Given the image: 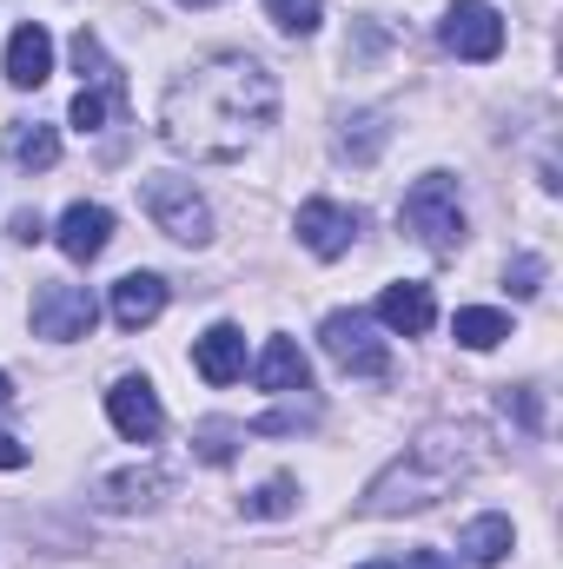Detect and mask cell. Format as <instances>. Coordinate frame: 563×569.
<instances>
[{"instance_id": "1", "label": "cell", "mask_w": 563, "mask_h": 569, "mask_svg": "<svg viewBox=\"0 0 563 569\" xmlns=\"http://www.w3.org/2000/svg\"><path fill=\"white\" fill-rule=\"evenodd\" d=\"M273 120H279V80L253 53H206L159 100V140L213 166L239 159Z\"/></svg>"}, {"instance_id": "2", "label": "cell", "mask_w": 563, "mask_h": 569, "mask_svg": "<svg viewBox=\"0 0 563 569\" xmlns=\"http://www.w3.org/2000/svg\"><path fill=\"white\" fill-rule=\"evenodd\" d=\"M471 470H477V430H451V425L424 430L385 477H372V490H365V517L431 510V503L451 497V483H464Z\"/></svg>"}, {"instance_id": "3", "label": "cell", "mask_w": 563, "mask_h": 569, "mask_svg": "<svg viewBox=\"0 0 563 569\" xmlns=\"http://www.w3.org/2000/svg\"><path fill=\"white\" fill-rule=\"evenodd\" d=\"M398 219H405V232L418 239L424 252L451 259V252L464 246V199H457V179H451V172H424L418 186L405 192Z\"/></svg>"}, {"instance_id": "4", "label": "cell", "mask_w": 563, "mask_h": 569, "mask_svg": "<svg viewBox=\"0 0 563 569\" xmlns=\"http://www.w3.org/2000/svg\"><path fill=\"white\" fill-rule=\"evenodd\" d=\"M318 345H325V358H332L338 371H352V378H385V371H392V351H385V338H378V325H372L365 311H332V318L318 325Z\"/></svg>"}, {"instance_id": "5", "label": "cell", "mask_w": 563, "mask_h": 569, "mask_svg": "<svg viewBox=\"0 0 563 569\" xmlns=\"http://www.w3.org/2000/svg\"><path fill=\"white\" fill-rule=\"evenodd\" d=\"M146 212H152V226L166 232V239H179V246H206L213 239V212H206V199L192 192V179H172V172H159V179H146Z\"/></svg>"}, {"instance_id": "6", "label": "cell", "mask_w": 563, "mask_h": 569, "mask_svg": "<svg viewBox=\"0 0 563 569\" xmlns=\"http://www.w3.org/2000/svg\"><path fill=\"white\" fill-rule=\"evenodd\" d=\"M93 325H100V298L87 291V284H40L33 291V331L40 338H93Z\"/></svg>"}, {"instance_id": "7", "label": "cell", "mask_w": 563, "mask_h": 569, "mask_svg": "<svg viewBox=\"0 0 563 569\" xmlns=\"http://www.w3.org/2000/svg\"><path fill=\"white\" fill-rule=\"evenodd\" d=\"M444 47L457 60H497L504 53V13L491 0H451L444 13Z\"/></svg>"}, {"instance_id": "8", "label": "cell", "mask_w": 563, "mask_h": 569, "mask_svg": "<svg viewBox=\"0 0 563 569\" xmlns=\"http://www.w3.org/2000/svg\"><path fill=\"white\" fill-rule=\"evenodd\" d=\"M358 239V212H345L338 199H305L298 206V246L312 259H345Z\"/></svg>"}, {"instance_id": "9", "label": "cell", "mask_w": 563, "mask_h": 569, "mask_svg": "<svg viewBox=\"0 0 563 569\" xmlns=\"http://www.w3.org/2000/svg\"><path fill=\"white\" fill-rule=\"evenodd\" d=\"M107 418H113V430H120L127 443H152V437L166 430V411H159V391H152L146 378H120V385L107 391Z\"/></svg>"}, {"instance_id": "10", "label": "cell", "mask_w": 563, "mask_h": 569, "mask_svg": "<svg viewBox=\"0 0 563 569\" xmlns=\"http://www.w3.org/2000/svg\"><path fill=\"white\" fill-rule=\"evenodd\" d=\"M431 318H437L431 284H418V279L385 284V298H378V325H385V331H398V338H424V331H431Z\"/></svg>"}, {"instance_id": "11", "label": "cell", "mask_w": 563, "mask_h": 569, "mask_svg": "<svg viewBox=\"0 0 563 569\" xmlns=\"http://www.w3.org/2000/svg\"><path fill=\"white\" fill-rule=\"evenodd\" d=\"M53 239H60V252H67L73 266H87V259H100V252H107V239H113V212L80 199V206H67V212H60V232H53Z\"/></svg>"}, {"instance_id": "12", "label": "cell", "mask_w": 563, "mask_h": 569, "mask_svg": "<svg viewBox=\"0 0 563 569\" xmlns=\"http://www.w3.org/2000/svg\"><path fill=\"white\" fill-rule=\"evenodd\" d=\"M192 371H199L206 385L246 378V331H239V325H213L206 338H192Z\"/></svg>"}, {"instance_id": "13", "label": "cell", "mask_w": 563, "mask_h": 569, "mask_svg": "<svg viewBox=\"0 0 563 569\" xmlns=\"http://www.w3.org/2000/svg\"><path fill=\"white\" fill-rule=\"evenodd\" d=\"M159 311H166V279L159 272H127L113 284V325L120 331H146Z\"/></svg>"}, {"instance_id": "14", "label": "cell", "mask_w": 563, "mask_h": 569, "mask_svg": "<svg viewBox=\"0 0 563 569\" xmlns=\"http://www.w3.org/2000/svg\"><path fill=\"white\" fill-rule=\"evenodd\" d=\"M253 378H259V391H273V398H292V391H312V365H305V351H298L292 338H273V345L259 351Z\"/></svg>"}, {"instance_id": "15", "label": "cell", "mask_w": 563, "mask_h": 569, "mask_svg": "<svg viewBox=\"0 0 563 569\" xmlns=\"http://www.w3.org/2000/svg\"><path fill=\"white\" fill-rule=\"evenodd\" d=\"M47 73H53V40H47V27H40V20L13 27V40H7V80H13V87H40Z\"/></svg>"}, {"instance_id": "16", "label": "cell", "mask_w": 563, "mask_h": 569, "mask_svg": "<svg viewBox=\"0 0 563 569\" xmlns=\"http://www.w3.org/2000/svg\"><path fill=\"white\" fill-rule=\"evenodd\" d=\"M100 510H152L166 497V470H120V477H100Z\"/></svg>"}, {"instance_id": "17", "label": "cell", "mask_w": 563, "mask_h": 569, "mask_svg": "<svg viewBox=\"0 0 563 569\" xmlns=\"http://www.w3.org/2000/svg\"><path fill=\"white\" fill-rule=\"evenodd\" d=\"M7 159H13L20 172H47V166L60 159V133L40 127V120H13V127H7Z\"/></svg>"}, {"instance_id": "18", "label": "cell", "mask_w": 563, "mask_h": 569, "mask_svg": "<svg viewBox=\"0 0 563 569\" xmlns=\"http://www.w3.org/2000/svg\"><path fill=\"white\" fill-rule=\"evenodd\" d=\"M511 543H517L511 517H477V523H464V537H457V550H464L477 569L504 563V557H511Z\"/></svg>"}, {"instance_id": "19", "label": "cell", "mask_w": 563, "mask_h": 569, "mask_svg": "<svg viewBox=\"0 0 563 569\" xmlns=\"http://www.w3.org/2000/svg\"><path fill=\"white\" fill-rule=\"evenodd\" d=\"M451 338H457L464 351H497V345L511 338V318L491 311V305H464V311L451 318Z\"/></svg>"}, {"instance_id": "20", "label": "cell", "mask_w": 563, "mask_h": 569, "mask_svg": "<svg viewBox=\"0 0 563 569\" xmlns=\"http://www.w3.org/2000/svg\"><path fill=\"white\" fill-rule=\"evenodd\" d=\"M385 146H392V120H385V113H352L345 133H338V152H345L352 166H372Z\"/></svg>"}, {"instance_id": "21", "label": "cell", "mask_w": 563, "mask_h": 569, "mask_svg": "<svg viewBox=\"0 0 563 569\" xmlns=\"http://www.w3.org/2000/svg\"><path fill=\"white\" fill-rule=\"evenodd\" d=\"M127 100V80L113 73V80H93V87H80V100H73V127L80 133H100L107 127V113Z\"/></svg>"}, {"instance_id": "22", "label": "cell", "mask_w": 563, "mask_h": 569, "mask_svg": "<svg viewBox=\"0 0 563 569\" xmlns=\"http://www.w3.org/2000/svg\"><path fill=\"white\" fill-rule=\"evenodd\" d=\"M292 510H298V483L292 477H273V483H259L246 497V517H292Z\"/></svg>"}, {"instance_id": "23", "label": "cell", "mask_w": 563, "mask_h": 569, "mask_svg": "<svg viewBox=\"0 0 563 569\" xmlns=\"http://www.w3.org/2000/svg\"><path fill=\"white\" fill-rule=\"evenodd\" d=\"M73 67L87 73V87H93V80H113V73H120V67L107 60V47H100V33H93V27H80V33H73Z\"/></svg>"}, {"instance_id": "24", "label": "cell", "mask_w": 563, "mask_h": 569, "mask_svg": "<svg viewBox=\"0 0 563 569\" xmlns=\"http://www.w3.org/2000/svg\"><path fill=\"white\" fill-rule=\"evenodd\" d=\"M239 437H246L239 425H219V418H213V425H199V430H192V450H199L206 463H233V450H239Z\"/></svg>"}, {"instance_id": "25", "label": "cell", "mask_w": 563, "mask_h": 569, "mask_svg": "<svg viewBox=\"0 0 563 569\" xmlns=\"http://www.w3.org/2000/svg\"><path fill=\"white\" fill-rule=\"evenodd\" d=\"M266 13H273L279 33H312L318 13H325V0H266Z\"/></svg>"}, {"instance_id": "26", "label": "cell", "mask_w": 563, "mask_h": 569, "mask_svg": "<svg viewBox=\"0 0 563 569\" xmlns=\"http://www.w3.org/2000/svg\"><path fill=\"white\" fill-rule=\"evenodd\" d=\"M497 405H504V418H517L524 430H537V425H544V411H537V391H531V385H517V391L504 385V398H497Z\"/></svg>"}, {"instance_id": "27", "label": "cell", "mask_w": 563, "mask_h": 569, "mask_svg": "<svg viewBox=\"0 0 563 569\" xmlns=\"http://www.w3.org/2000/svg\"><path fill=\"white\" fill-rule=\"evenodd\" d=\"M537 284H544V259L524 252V259L511 266V291H517V298H537Z\"/></svg>"}, {"instance_id": "28", "label": "cell", "mask_w": 563, "mask_h": 569, "mask_svg": "<svg viewBox=\"0 0 563 569\" xmlns=\"http://www.w3.org/2000/svg\"><path fill=\"white\" fill-rule=\"evenodd\" d=\"M13 239H20V246H40V239H47V219L20 206V212H13Z\"/></svg>"}, {"instance_id": "29", "label": "cell", "mask_w": 563, "mask_h": 569, "mask_svg": "<svg viewBox=\"0 0 563 569\" xmlns=\"http://www.w3.org/2000/svg\"><path fill=\"white\" fill-rule=\"evenodd\" d=\"M20 463H27V443H20V437H7V430H0V470H20Z\"/></svg>"}, {"instance_id": "30", "label": "cell", "mask_w": 563, "mask_h": 569, "mask_svg": "<svg viewBox=\"0 0 563 569\" xmlns=\"http://www.w3.org/2000/svg\"><path fill=\"white\" fill-rule=\"evenodd\" d=\"M405 569H457V563H451V557H437V550H412V563H405Z\"/></svg>"}, {"instance_id": "31", "label": "cell", "mask_w": 563, "mask_h": 569, "mask_svg": "<svg viewBox=\"0 0 563 569\" xmlns=\"http://www.w3.org/2000/svg\"><path fill=\"white\" fill-rule=\"evenodd\" d=\"M7 398H13V385H7V371H0V405H7Z\"/></svg>"}, {"instance_id": "32", "label": "cell", "mask_w": 563, "mask_h": 569, "mask_svg": "<svg viewBox=\"0 0 563 569\" xmlns=\"http://www.w3.org/2000/svg\"><path fill=\"white\" fill-rule=\"evenodd\" d=\"M179 7H219V0H179Z\"/></svg>"}, {"instance_id": "33", "label": "cell", "mask_w": 563, "mask_h": 569, "mask_svg": "<svg viewBox=\"0 0 563 569\" xmlns=\"http://www.w3.org/2000/svg\"><path fill=\"white\" fill-rule=\"evenodd\" d=\"M358 569H398V563H358Z\"/></svg>"}]
</instances>
